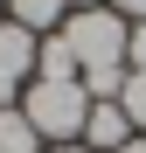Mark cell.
I'll use <instances>...</instances> for the list:
<instances>
[{"label":"cell","instance_id":"1","mask_svg":"<svg viewBox=\"0 0 146 153\" xmlns=\"http://www.w3.org/2000/svg\"><path fill=\"white\" fill-rule=\"evenodd\" d=\"M21 111H28V125H35L49 146H70V139H84L90 97H84V84H49V76H28V84H21Z\"/></svg>","mask_w":146,"mask_h":153},{"label":"cell","instance_id":"2","mask_svg":"<svg viewBox=\"0 0 146 153\" xmlns=\"http://www.w3.org/2000/svg\"><path fill=\"white\" fill-rule=\"evenodd\" d=\"M56 35L70 42V56H77V76H90V70H125V21H118L111 7L70 14Z\"/></svg>","mask_w":146,"mask_h":153},{"label":"cell","instance_id":"3","mask_svg":"<svg viewBox=\"0 0 146 153\" xmlns=\"http://www.w3.org/2000/svg\"><path fill=\"white\" fill-rule=\"evenodd\" d=\"M125 139H132V118L118 111V97L111 105H90V118H84V146L90 153H118Z\"/></svg>","mask_w":146,"mask_h":153},{"label":"cell","instance_id":"4","mask_svg":"<svg viewBox=\"0 0 146 153\" xmlns=\"http://www.w3.org/2000/svg\"><path fill=\"white\" fill-rule=\"evenodd\" d=\"M7 21H21L28 35H56L70 21V0H7Z\"/></svg>","mask_w":146,"mask_h":153},{"label":"cell","instance_id":"5","mask_svg":"<svg viewBox=\"0 0 146 153\" xmlns=\"http://www.w3.org/2000/svg\"><path fill=\"white\" fill-rule=\"evenodd\" d=\"M35 76H49V84H77V56H70L63 35H42V49H35Z\"/></svg>","mask_w":146,"mask_h":153},{"label":"cell","instance_id":"6","mask_svg":"<svg viewBox=\"0 0 146 153\" xmlns=\"http://www.w3.org/2000/svg\"><path fill=\"white\" fill-rule=\"evenodd\" d=\"M0 153H42V132L28 125V111H21V105L0 111Z\"/></svg>","mask_w":146,"mask_h":153},{"label":"cell","instance_id":"7","mask_svg":"<svg viewBox=\"0 0 146 153\" xmlns=\"http://www.w3.org/2000/svg\"><path fill=\"white\" fill-rule=\"evenodd\" d=\"M118 111L132 118V132H146V70H125V91H118Z\"/></svg>","mask_w":146,"mask_h":153},{"label":"cell","instance_id":"8","mask_svg":"<svg viewBox=\"0 0 146 153\" xmlns=\"http://www.w3.org/2000/svg\"><path fill=\"white\" fill-rule=\"evenodd\" d=\"M125 70H146V21L125 28Z\"/></svg>","mask_w":146,"mask_h":153},{"label":"cell","instance_id":"9","mask_svg":"<svg viewBox=\"0 0 146 153\" xmlns=\"http://www.w3.org/2000/svg\"><path fill=\"white\" fill-rule=\"evenodd\" d=\"M104 7H111L118 21H125V28H132V21H146V0H104Z\"/></svg>","mask_w":146,"mask_h":153},{"label":"cell","instance_id":"10","mask_svg":"<svg viewBox=\"0 0 146 153\" xmlns=\"http://www.w3.org/2000/svg\"><path fill=\"white\" fill-rule=\"evenodd\" d=\"M42 153H90V146H84V139H70V146H42Z\"/></svg>","mask_w":146,"mask_h":153},{"label":"cell","instance_id":"11","mask_svg":"<svg viewBox=\"0 0 146 153\" xmlns=\"http://www.w3.org/2000/svg\"><path fill=\"white\" fill-rule=\"evenodd\" d=\"M118 153H146V132H132V139H125V146H118Z\"/></svg>","mask_w":146,"mask_h":153},{"label":"cell","instance_id":"12","mask_svg":"<svg viewBox=\"0 0 146 153\" xmlns=\"http://www.w3.org/2000/svg\"><path fill=\"white\" fill-rule=\"evenodd\" d=\"M84 7H104V0H70V14H84Z\"/></svg>","mask_w":146,"mask_h":153},{"label":"cell","instance_id":"13","mask_svg":"<svg viewBox=\"0 0 146 153\" xmlns=\"http://www.w3.org/2000/svg\"><path fill=\"white\" fill-rule=\"evenodd\" d=\"M0 14H7V0H0Z\"/></svg>","mask_w":146,"mask_h":153}]
</instances>
